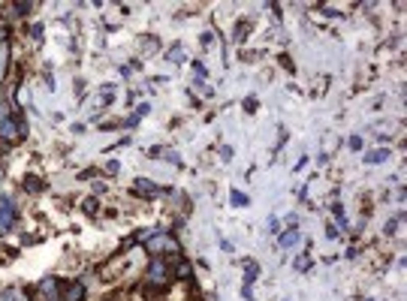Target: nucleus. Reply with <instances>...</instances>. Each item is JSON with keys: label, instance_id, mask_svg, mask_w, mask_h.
<instances>
[{"label": "nucleus", "instance_id": "nucleus-3", "mask_svg": "<svg viewBox=\"0 0 407 301\" xmlns=\"http://www.w3.org/2000/svg\"><path fill=\"white\" fill-rule=\"evenodd\" d=\"M163 274H166L163 262H154V265H151V280H154V283H157V280H163Z\"/></svg>", "mask_w": 407, "mask_h": 301}, {"label": "nucleus", "instance_id": "nucleus-4", "mask_svg": "<svg viewBox=\"0 0 407 301\" xmlns=\"http://www.w3.org/2000/svg\"><path fill=\"white\" fill-rule=\"evenodd\" d=\"M82 295H85V286H82V283H75V286L67 292V301H79Z\"/></svg>", "mask_w": 407, "mask_h": 301}, {"label": "nucleus", "instance_id": "nucleus-7", "mask_svg": "<svg viewBox=\"0 0 407 301\" xmlns=\"http://www.w3.org/2000/svg\"><path fill=\"white\" fill-rule=\"evenodd\" d=\"M383 157H386V154H383V151H374L371 157H365V160H368V163H380V160H383Z\"/></svg>", "mask_w": 407, "mask_h": 301}, {"label": "nucleus", "instance_id": "nucleus-6", "mask_svg": "<svg viewBox=\"0 0 407 301\" xmlns=\"http://www.w3.org/2000/svg\"><path fill=\"white\" fill-rule=\"evenodd\" d=\"M3 72H6V48H0V78H3Z\"/></svg>", "mask_w": 407, "mask_h": 301}, {"label": "nucleus", "instance_id": "nucleus-2", "mask_svg": "<svg viewBox=\"0 0 407 301\" xmlns=\"http://www.w3.org/2000/svg\"><path fill=\"white\" fill-rule=\"evenodd\" d=\"M39 292L45 295V301H58V283L55 280H42L39 283Z\"/></svg>", "mask_w": 407, "mask_h": 301}, {"label": "nucleus", "instance_id": "nucleus-1", "mask_svg": "<svg viewBox=\"0 0 407 301\" xmlns=\"http://www.w3.org/2000/svg\"><path fill=\"white\" fill-rule=\"evenodd\" d=\"M12 214H15V211H12V205H9V202H3V205H0V232H6V229H9Z\"/></svg>", "mask_w": 407, "mask_h": 301}, {"label": "nucleus", "instance_id": "nucleus-5", "mask_svg": "<svg viewBox=\"0 0 407 301\" xmlns=\"http://www.w3.org/2000/svg\"><path fill=\"white\" fill-rule=\"evenodd\" d=\"M296 241H299V235H296V232H287L284 238H281V244H284V247H290V244H296Z\"/></svg>", "mask_w": 407, "mask_h": 301}]
</instances>
